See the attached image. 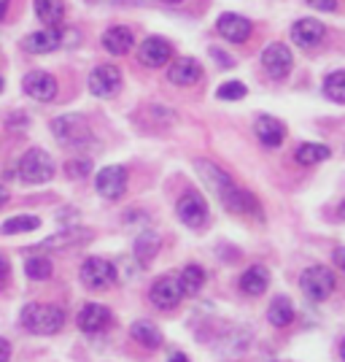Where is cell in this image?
Returning a JSON list of instances; mask_svg holds the SVG:
<instances>
[{
	"instance_id": "7",
	"label": "cell",
	"mask_w": 345,
	"mask_h": 362,
	"mask_svg": "<svg viewBox=\"0 0 345 362\" xmlns=\"http://www.w3.org/2000/svg\"><path fill=\"white\" fill-rule=\"evenodd\" d=\"M95 189L97 195H103L105 200H119L127 189V170L121 165H108L97 173V181H95Z\"/></svg>"
},
{
	"instance_id": "43",
	"label": "cell",
	"mask_w": 345,
	"mask_h": 362,
	"mask_svg": "<svg viewBox=\"0 0 345 362\" xmlns=\"http://www.w3.org/2000/svg\"><path fill=\"white\" fill-rule=\"evenodd\" d=\"M0 92H3V78H0Z\"/></svg>"
},
{
	"instance_id": "35",
	"label": "cell",
	"mask_w": 345,
	"mask_h": 362,
	"mask_svg": "<svg viewBox=\"0 0 345 362\" xmlns=\"http://www.w3.org/2000/svg\"><path fill=\"white\" fill-rule=\"evenodd\" d=\"M6 279H8V262H6V257H0V287Z\"/></svg>"
},
{
	"instance_id": "23",
	"label": "cell",
	"mask_w": 345,
	"mask_h": 362,
	"mask_svg": "<svg viewBox=\"0 0 345 362\" xmlns=\"http://www.w3.org/2000/svg\"><path fill=\"white\" fill-rule=\"evenodd\" d=\"M178 284H181L183 298H195V295H200L202 284H205V271H202L200 265H186V268L178 273Z\"/></svg>"
},
{
	"instance_id": "25",
	"label": "cell",
	"mask_w": 345,
	"mask_h": 362,
	"mask_svg": "<svg viewBox=\"0 0 345 362\" xmlns=\"http://www.w3.org/2000/svg\"><path fill=\"white\" fill-rule=\"evenodd\" d=\"M267 319H270L272 327H286V325H291L294 322V305L289 298H275L270 303V308H267Z\"/></svg>"
},
{
	"instance_id": "41",
	"label": "cell",
	"mask_w": 345,
	"mask_h": 362,
	"mask_svg": "<svg viewBox=\"0 0 345 362\" xmlns=\"http://www.w3.org/2000/svg\"><path fill=\"white\" fill-rule=\"evenodd\" d=\"M340 216H343V219H345V203H343V206H340Z\"/></svg>"
},
{
	"instance_id": "19",
	"label": "cell",
	"mask_w": 345,
	"mask_h": 362,
	"mask_svg": "<svg viewBox=\"0 0 345 362\" xmlns=\"http://www.w3.org/2000/svg\"><path fill=\"white\" fill-rule=\"evenodd\" d=\"M133 44H135V38H133V30H130V28H124V25L108 28V30L103 33V46L108 49V52H111V54H116V57L127 54V52L133 49Z\"/></svg>"
},
{
	"instance_id": "6",
	"label": "cell",
	"mask_w": 345,
	"mask_h": 362,
	"mask_svg": "<svg viewBox=\"0 0 345 362\" xmlns=\"http://www.w3.org/2000/svg\"><path fill=\"white\" fill-rule=\"evenodd\" d=\"M81 281H84V287L95 289V292L108 289L116 281V268H114V262H108L105 257H90V259L81 265Z\"/></svg>"
},
{
	"instance_id": "32",
	"label": "cell",
	"mask_w": 345,
	"mask_h": 362,
	"mask_svg": "<svg viewBox=\"0 0 345 362\" xmlns=\"http://www.w3.org/2000/svg\"><path fill=\"white\" fill-rule=\"evenodd\" d=\"M90 160H73V163H68V176L71 179H84V176H90Z\"/></svg>"
},
{
	"instance_id": "9",
	"label": "cell",
	"mask_w": 345,
	"mask_h": 362,
	"mask_svg": "<svg viewBox=\"0 0 345 362\" xmlns=\"http://www.w3.org/2000/svg\"><path fill=\"white\" fill-rule=\"evenodd\" d=\"M262 65L265 71L272 76V78H286L291 74V65H294V57L289 52V46L284 44H270L265 52H262Z\"/></svg>"
},
{
	"instance_id": "24",
	"label": "cell",
	"mask_w": 345,
	"mask_h": 362,
	"mask_svg": "<svg viewBox=\"0 0 345 362\" xmlns=\"http://www.w3.org/2000/svg\"><path fill=\"white\" fill-rule=\"evenodd\" d=\"M130 335L135 338L140 346H146V349H159V346H162V335H159V330H157L151 322H146V319H138V322H133Z\"/></svg>"
},
{
	"instance_id": "3",
	"label": "cell",
	"mask_w": 345,
	"mask_h": 362,
	"mask_svg": "<svg viewBox=\"0 0 345 362\" xmlns=\"http://www.w3.org/2000/svg\"><path fill=\"white\" fill-rule=\"evenodd\" d=\"M16 168H19L22 181H28V184H46L54 176V160L44 149H38V146L25 151Z\"/></svg>"
},
{
	"instance_id": "30",
	"label": "cell",
	"mask_w": 345,
	"mask_h": 362,
	"mask_svg": "<svg viewBox=\"0 0 345 362\" xmlns=\"http://www.w3.org/2000/svg\"><path fill=\"white\" fill-rule=\"evenodd\" d=\"M157 249H159V238H157L154 233H140V238L135 241L138 259H143V262H151V257L157 255Z\"/></svg>"
},
{
	"instance_id": "1",
	"label": "cell",
	"mask_w": 345,
	"mask_h": 362,
	"mask_svg": "<svg viewBox=\"0 0 345 362\" xmlns=\"http://www.w3.org/2000/svg\"><path fill=\"white\" fill-rule=\"evenodd\" d=\"M197 173H200V179L205 181V187L210 192L222 200L224 209H229L232 214H256L259 216V206H256L254 197L248 195L246 189H241L238 184H232V179L226 173H222L216 165L197 160Z\"/></svg>"
},
{
	"instance_id": "22",
	"label": "cell",
	"mask_w": 345,
	"mask_h": 362,
	"mask_svg": "<svg viewBox=\"0 0 345 362\" xmlns=\"http://www.w3.org/2000/svg\"><path fill=\"white\" fill-rule=\"evenodd\" d=\"M35 14L46 28H60L65 19V3L62 0H35Z\"/></svg>"
},
{
	"instance_id": "17",
	"label": "cell",
	"mask_w": 345,
	"mask_h": 362,
	"mask_svg": "<svg viewBox=\"0 0 345 362\" xmlns=\"http://www.w3.org/2000/svg\"><path fill=\"white\" fill-rule=\"evenodd\" d=\"M200 76H202V68H200V62L192 60V57L176 60L170 65V71H167V78H170L173 84H178V87H192V84L200 81Z\"/></svg>"
},
{
	"instance_id": "8",
	"label": "cell",
	"mask_w": 345,
	"mask_h": 362,
	"mask_svg": "<svg viewBox=\"0 0 345 362\" xmlns=\"http://www.w3.org/2000/svg\"><path fill=\"white\" fill-rule=\"evenodd\" d=\"M149 298H151V303H154L157 308H162V311L176 308V305L181 303V298H183L181 284H178V276H176V273H170V276H162L159 281H154Z\"/></svg>"
},
{
	"instance_id": "29",
	"label": "cell",
	"mask_w": 345,
	"mask_h": 362,
	"mask_svg": "<svg viewBox=\"0 0 345 362\" xmlns=\"http://www.w3.org/2000/svg\"><path fill=\"white\" fill-rule=\"evenodd\" d=\"M41 227V219L38 216H30V214H22V216H11L8 222H3V233L11 235V233H32Z\"/></svg>"
},
{
	"instance_id": "27",
	"label": "cell",
	"mask_w": 345,
	"mask_h": 362,
	"mask_svg": "<svg viewBox=\"0 0 345 362\" xmlns=\"http://www.w3.org/2000/svg\"><path fill=\"white\" fill-rule=\"evenodd\" d=\"M25 273H28V279H32V281H46L52 276V259L41 255H32L25 262Z\"/></svg>"
},
{
	"instance_id": "20",
	"label": "cell",
	"mask_w": 345,
	"mask_h": 362,
	"mask_svg": "<svg viewBox=\"0 0 345 362\" xmlns=\"http://www.w3.org/2000/svg\"><path fill=\"white\" fill-rule=\"evenodd\" d=\"M267 284H270V271L265 265H251L248 271H243L241 276V289L246 295H265L267 292Z\"/></svg>"
},
{
	"instance_id": "36",
	"label": "cell",
	"mask_w": 345,
	"mask_h": 362,
	"mask_svg": "<svg viewBox=\"0 0 345 362\" xmlns=\"http://www.w3.org/2000/svg\"><path fill=\"white\" fill-rule=\"evenodd\" d=\"M334 262L345 271V249L343 246H340V249H334Z\"/></svg>"
},
{
	"instance_id": "16",
	"label": "cell",
	"mask_w": 345,
	"mask_h": 362,
	"mask_svg": "<svg viewBox=\"0 0 345 362\" xmlns=\"http://www.w3.org/2000/svg\"><path fill=\"white\" fill-rule=\"evenodd\" d=\"M111 325V311L100 303H87L78 314V327L84 332H103Z\"/></svg>"
},
{
	"instance_id": "40",
	"label": "cell",
	"mask_w": 345,
	"mask_h": 362,
	"mask_svg": "<svg viewBox=\"0 0 345 362\" xmlns=\"http://www.w3.org/2000/svg\"><path fill=\"white\" fill-rule=\"evenodd\" d=\"M340 357H343V362H345V338H343V344H340Z\"/></svg>"
},
{
	"instance_id": "37",
	"label": "cell",
	"mask_w": 345,
	"mask_h": 362,
	"mask_svg": "<svg viewBox=\"0 0 345 362\" xmlns=\"http://www.w3.org/2000/svg\"><path fill=\"white\" fill-rule=\"evenodd\" d=\"M6 203H8V189H6L3 184H0V209H3Z\"/></svg>"
},
{
	"instance_id": "5",
	"label": "cell",
	"mask_w": 345,
	"mask_h": 362,
	"mask_svg": "<svg viewBox=\"0 0 345 362\" xmlns=\"http://www.w3.org/2000/svg\"><path fill=\"white\" fill-rule=\"evenodd\" d=\"M52 133H54V138L60 141L62 146H84V144H90L92 138L87 122L81 117H75V114H65V117L52 122Z\"/></svg>"
},
{
	"instance_id": "2",
	"label": "cell",
	"mask_w": 345,
	"mask_h": 362,
	"mask_svg": "<svg viewBox=\"0 0 345 362\" xmlns=\"http://www.w3.org/2000/svg\"><path fill=\"white\" fill-rule=\"evenodd\" d=\"M65 325V311L60 305H41L30 303L22 308V327L35 332V335H54Z\"/></svg>"
},
{
	"instance_id": "4",
	"label": "cell",
	"mask_w": 345,
	"mask_h": 362,
	"mask_svg": "<svg viewBox=\"0 0 345 362\" xmlns=\"http://www.w3.org/2000/svg\"><path fill=\"white\" fill-rule=\"evenodd\" d=\"M300 287H302V292L308 295V300L324 303L332 292H334L337 281H334V273H332L327 265H313V268H308V271L302 273Z\"/></svg>"
},
{
	"instance_id": "18",
	"label": "cell",
	"mask_w": 345,
	"mask_h": 362,
	"mask_svg": "<svg viewBox=\"0 0 345 362\" xmlns=\"http://www.w3.org/2000/svg\"><path fill=\"white\" fill-rule=\"evenodd\" d=\"M256 136H259V141L265 144V146H270V149H275V146H281L286 138V127L281 124V119H275V117H259L254 124Z\"/></svg>"
},
{
	"instance_id": "42",
	"label": "cell",
	"mask_w": 345,
	"mask_h": 362,
	"mask_svg": "<svg viewBox=\"0 0 345 362\" xmlns=\"http://www.w3.org/2000/svg\"><path fill=\"white\" fill-rule=\"evenodd\" d=\"M162 3H170V6H173V3H181V0H162Z\"/></svg>"
},
{
	"instance_id": "13",
	"label": "cell",
	"mask_w": 345,
	"mask_h": 362,
	"mask_svg": "<svg viewBox=\"0 0 345 362\" xmlns=\"http://www.w3.org/2000/svg\"><path fill=\"white\" fill-rule=\"evenodd\" d=\"M327 35V28L318 22V19H300L291 25V41L300 46V49H315L321 46Z\"/></svg>"
},
{
	"instance_id": "14",
	"label": "cell",
	"mask_w": 345,
	"mask_h": 362,
	"mask_svg": "<svg viewBox=\"0 0 345 362\" xmlns=\"http://www.w3.org/2000/svg\"><path fill=\"white\" fill-rule=\"evenodd\" d=\"M173 57V46L167 44L165 38H146L140 44V52H138V60L143 62L146 68H162L167 60Z\"/></svg>"
},
{
	"instance_id": "28",
	"label": "cell",
	"mask_w": 345,
	"mask_h": 362,
	"mask_svg": "<svg viewBox=\"0 0 345 362\" xmlns=\"http://www.w3.org/2000/svg\"><path fill=\"white\" fill-rule=\"evenodd\" d=\"M324 95L334 103H345V71H334L324 78Z\"/></svg>"
},
{
	"instance_id": "10",
	"label": "cell",
	"mask_w": 345,
	"mask_h": 362,
	"mask_svg": "<svg viewBox=\"0 0 345 362\" xmlns=\"http://www.w3.org/2000/svg\"><path fill=\"white\" fill-rule=\"evenodd\" d=\"M178 219L186 227H202L208 219V206H205V197L200 192H186L178 200Z\"/></svg>"
},
{
	"instance_id": "11",
	"label": "cell",
	"mask_w": 345,
	"mask_h": 362,
	"mask_svg": "<svg viewBox=\"0 0 345 362\" xmlns=\"http://www.w3.org/2000/svg\"><path fill=\"white\" fill-rule=\"evenodd\" d=\"M22 87H25V92L30 95L32 100L49 103V100H54V95H57V78L52 74H46V71H32V74L25 76Z\"/></svg>"
},
{
	"instance_id": "38",
	"label": "cell",
	"mask_w": 345,
	"mask_h": 362,
	"mask_svg": "<svg viewBox=\"0 0 345 362\" xmlns=\"http://www.w3.org/2000/svg\"><path fill=\"white\" fill-rule=\"evenodd\" d=\"M6 8H8V0H0V19L6 16Z\"/></svg>"
},
{
	"instance_id": "34",
	"label": "cell",
	"mask_w": 345,
	"mask_h": 362,
	"mask_svg": "<svg viewBox=\"0 0 345 362\" xmlns=\"http://www.w3.org/2000/svg\"><path fill=\"white\" fill-rule=\"evenodd\" d=\"M11 360V344L6 338H0V362H8Z\"/></svg>"
},
{
	"instance_id": "21",
	"label": "cell",
	"mask_w": 345,
	"mask_h": 362,
	"mask_svg": "<svg viewBox=\"0 0 345 362\" xmlns=\"http://www.w3.org/2000/svg\"><path fill=\"white\" fill-rule=\"evenodd\" d=\"M60 44H62V41H60V33H57V28L30 33V35L25 38V49H28V52H32V54H49V52H54Z\"/></svg>"
},
{
	"instance_id": "26",
	"label": "cell",
	"mask_w": 345,
	"mask_h": 362,
	"mask_svg": "<svg viewBox=\"0 0 345 362\" xmlns=\"http://www.w3.org/2000/svg\"><path fill=\"white\" fill-rule=\"evenodd\" d=\"M329 146H324V144H302L297 149V163L300 165H318V163L329 160Z\"/></svg>"
},
{
	"instance_id": "39",
	"label": "cell",
	"mask_w": 345,
	"mask_h": 362,
	"mask_svg": "<svg viewBox=\"0 0 345 362\" xmlns=\"http://www.w3.org/2000/svg\"><path fill=\"white\" fill-rule=\"evenodd\" d=\"M170 362H189V360H186L183 354H173V357H170Z\"/></svg>"
},
{
	"instance_id": "15",
	"label": "cell",
	"mask_w": 345,
	"mask_h": 362,
	"mask_svg": "<svg viewBox=\"0 0 345 362\" xmlns=\"http://www.w3.org/2000/svg\"><path fill=\"white\" fill-rule=\"evenodd\" d=\"M219 33H222V38L226 41H232V44H243V41H248V35H251V22L241 14H222L219 16Z\"/></svg>"
},
{
	"instance_id": "31",
	"label": "cell",
	"mask_w": 345,
	"mask_h": 362,
	"mask_svg": "<svg viewBox=\"0 0 345 362\" xmlns=\"http://www.w3.org/2000/svg\"><path fill=\"white\" fill-rule=\"evenodd\" d=\"M246 84L243 81H226V84H222L219 90H216V95L222 98V100H243L246 98Z\"/></svg>"
},
{
	"instance_id": "33",
	"label": "cell",
	"mask_w": 345,
	"mask_h": 362,
	"mask_svg": "<svg viewBox=\"0 0 345 362\" xmlns=\"http://www.w3.org/2000/svg\"><path fill=\"white\" fill-rule=\"evenodd\" d=\"M308 3L318 11H334L337 8V0H308Z\"/></svg>"
},
{
	"instance_id": "12",
	"label": "cell",
	"mask_w": 345,
	"mask_h": 362,
	"mask_svg": "<svg viewBox=\"0 0 345 362\" xmlns=\"http://www.w3.org/2000/svg\"><path fill=\"white\" fill-rule=\"evenodd\" d=\"M121 74L116 65H97L90 76V92L97 98H111L114 92L119 90Z\"/></svg>"
}]
</instances>
